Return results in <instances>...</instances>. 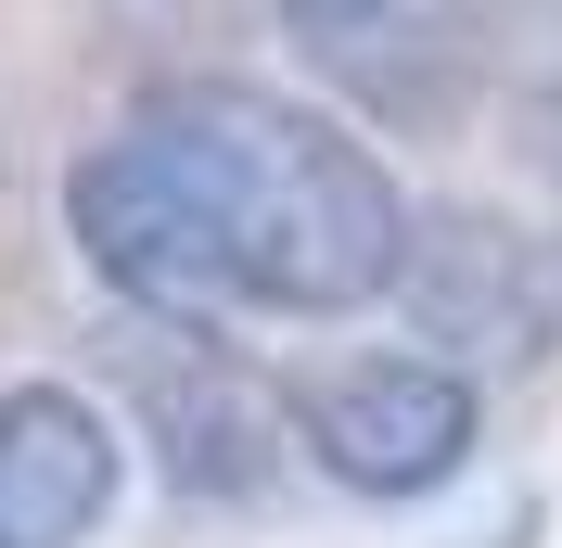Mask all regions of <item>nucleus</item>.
<instances>
[{
  "instance_id": "nucleus-6",
  "label": "nucleus",
  "mask_w": 562,
  "mask_h": 548,
  "mask_svg": "<svg viewBox=\"0 0 562 548\" xmlns=\"http://www.w3.org/2000/svg\"><path fill=\"white\" fill-rule=\"evenodd\" d=\"M128 484V434L77 383H0V548H77Z\"/></svg>"
},
{
  "instance_id": "nucleus-7",
  "label": "nucleus",
  "mask_w": 562,
  "mask_h": 548,
  "mask_svg": "<svg viewBox=\"0 0 562 548\" xmlns=\"http://www.w3.org/2000/svg\"><path fill=\"white\" fill-rule=\"evenodd\" d=\"M140 421H154V459L179 498H256L281 472V434H294L205 332H167L140 357Z\"/></svg>"
},
{
  "instance_id": "nucleus-3",
  "label": "nucleus",
  "mask_w": 562,
  "mask_h": 548,
  "mask_svg": "<svg viewBox=\"0 0 562 548\" xmlns=\"http://www.w3.org/2000/svg\"><path fill=\"white\" fill-rule=\"evenodd\" d=\"M473 434H486L473 370L422 357V344H371V357H346L294 396V446L346 498H435V484L473 472Z\"/></svg>"
},
{
  "instance_id": "nucleus-2",
  "label": "nucleus",
  "mask_w": 562,
  "mask_h": 548,
  "mask_svg": "<svg viewBox=\"0 0 562 548\" xmlns=\"http://www.w3.org/2000/svg\"><path fill=\"white\" fill-rule=\"evenodd\" d=\"M65 242H77V269L103 281V294H128V307H154V319L231 307L217 205H205L192 153H179L154 115H128L103 153H77V179H65Z\"/></svg>"
},
{
  "instance_id": "nucleus-4",
  "label": "nucleus",
  "mask_w": 562,
  "mask_h": 548,
  "mask_svg": "<svg viewBox=\"0 0 562 548\" xmlns=\"http://www.w3.org/2000/svg\"><path fill=\"white\" fill-rule=\"evenodd\" d=\"M396 307H409L422 357H448V370H473V357L525 370V357L562 344V242H537L525 217H498V205H422Z\"/></svg>"
},
{
  "instance_id": "nucleus-5",
  "label": "nucleus",
  "mask_w": 562,
  "mask_h": 548,
  "mask_svg": "<svg viewBox=\"0 0 562 548\" xmlns=\"http://www.w3.org/2000/svg\"><path fill=\"white\" fill-rule=\"evenodd\" d=\"M281 38L307 52V77H333L371 128L435 140L473 103V38L448 0H281Z\"/></svg>"
},
{
  "instance_id": "nucleus-9",
  "label": "nucleus",
  "mask_w": 562,
  "mask_h": 548,
  "mask_svg": "<svg viewBox=\"0 0 562 548\" xmlns=\"http://www.w3.org/2000/svg\"><path fill=\"white\" fill-rule=\"evenodd\" d=\"M512 13H550V26H562V0H512Z\"/></svg>"
},
{
  "instance_id": "nucleus-1",
  "label": "nucleus",
  "mask_w": 562,
  "mask_h": 548,
  "mask_svg": "<svg viewBox=\"0 0 562 548\" xmlns=\"http://www.w3.org/2000/svg\"><path fill=\"white\" fill-rule=\"evenodd\" d=\"M154 128L192 153L231 242V307L269 319H358L384 307L396 269H409V192L346 115L281 103L256 77H192V90H154Z\"/></svg>"
},
{
  "instance_id": "nucleus-8",
  "label": "nucleus",
  "mask_w": 562,
  "mask_h": 548,
  "mask_svg": "<svg viewBox=\"0 0 562 548\" xmlns=\"http://www.w3.org/2000/svg\"><path fill=\"white\" fill-rule=\"evenodd\" d=\"M525 153H537V179H550V205H562V77L525 90Z\"/></svg>"
}]
</instances>
